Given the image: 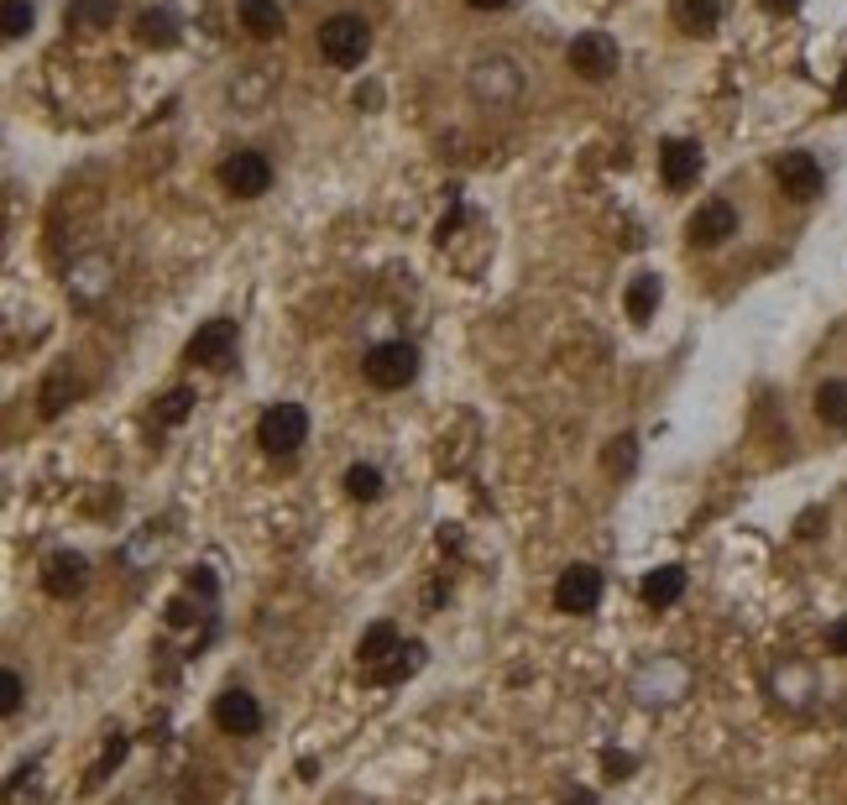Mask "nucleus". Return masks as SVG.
<instances>
[{"label": "nucleus", "mask_w": 847, "mask_h": 805, "mask_svg": "<svg viewBox=\"0 0 847 805\" xmlns=\"http://www.w3.org/2000/svg\"><path fill=\"white\" fill-rule=\"evenodd\" d=\"M0 22H5V37H26L32 32V0H5Z\"/></svg>", "instance_id": "obj_25"}, {"label": "nucleus", "mask_w": 847, "mask_h": 805, "mask_svg": "<svg viewBox=\"0 0 847 805\" xmlns=\"http://www.w3.org/2000/svg\"><path fill=\"white\" fill-rule=\"evenodd\" d=\"M220 184H225V194H235V199H257V194H267V184H272V163H267L262 152H252V147H241V152H231V158L220 163Z\"/></svg>", "instance_id": "obj_5"}, {"label": "nucleus", "mask_w": 847, "mask_h": 805, "mask_svg": "<svg viewBox=\"0 0 847 805\" xmlns=\"http://www.w3.org/2000/svg\"><path fill=\"white\" fill-rule=\"evenodd\" d=\"M685 236H691V246H722L728 236H738V210L728 199H706L701 210L685 220Z\"/></svg>", "instance_id": "obj_9"}, {"label": "nucleus", "mask_w": 847, "mask_h": 805, "mask_svg": "<svg viewBox=\"0 0 847 805\" xmlns=\"http://www.w3.org/2000/svg\"><path fill=\"white\" fill-rule=\"evenodd\" d=\"M398 649H403L398 628H393V622H372V628L361 633V643H356V660H361V669H367V680H376L387 664L398 660Z\"/></svg>", "instance_id": "obj_12"}, {"label": "nucleus", "mask_w": 847, "mask_h": 805, "mask_svg": "<svg viewBox=\"0 0 847 805\" xmlns=\"http://www.w3.org/2000/svg\"><path fill=\"white\" fill-rule=\"evenodd\" d=\"M471 5H476V11H502L508 0H471Z\"/></svg>", "instance_id": "obj_31"}, {"label": "nucleus", "mask_w": 847, "mask_h": 805, "mask_svg": "<svg viewBox=\"0 0 847 805\" xmlns=\"http://www.w3.org/2000/svg\"><path fill=\"white\" fill-rule=\"evenodd\" d=\"M634 460H638V440H634V434H617V440H612V451L602 455V466H607V471H617V476L634 471Z\"/></svg>", "instance_id": "obj_23"}, {"label": "nucleus", "mask_w": 847, "mask_h": 805, "mask_svg": "<svg viewBox=\"0 0 847 805\" xmlns=\"http://www.w3.org/2000/svg\"><path fill=\"white\" fill-rule=\"evenodd\" d=\"M826 649H832V654H847V617L826 628Z\"/></svg>", "instance_id": "obj_28"}, {"label": "nucleus", "mask_w": 847, "mask_h": 805, "mask_svg": "<svg viewBox=\"0 0 847 805\" xmlns=\"http://www.w3.org/2000/svg\"><path fill=\"white\" fill-rule=\"evenodd\" d=\"M346 492H351L356 502H376L382 498V471H376V466H351V471H346Z\"/></svg>", "instance_id": "obj_21"}, {"label": "nucleus", "mask_w": 847, "mask_h": 805, "mask_svg": "<svg viewBox=\"0 0 847 805\" xmlns=\"http://www.w3.org/2000/svg\"><path fill=\"white\" fill-rule=\"evenodd\" d=\"M670 11L691 37H711L717 22H722V0H670Z\"/></svg>", "instance_id": "obj_14"}, {"label": "nucleus", "mask_w": 847, "mask_h": 805, "mask_svg": "<svg viewBox=\"0 0 847 805\" xmlns=\"http://www.w3.org/2000/svg\"><path fill=\"white\" fill-rule=\"evenodd\" d=\"M367 48H372V26L361 22V16H351V11H340V16H329L320 26V52H325L335 69H356L367 58Z\"/></svg>", "instance_id": "obj_2"}, {"label": "nucleus", "mask_w": 847, "mask_h": 805, "mask_svg": "<svg viewBox=\"0 0 847 805\" xmlns=\"http://www.w3.org/2000/svg\"><path fill=\"white\" fill-rule=\"evenodd\" d=\"M775 178H779V189L790 194V199H816L822 184H826L822 163H816L811 152H785V158L775 163Z\"/></svg>", "instance_id": "obj_10"}, {"label": "nucleus", "mask_w": 847, "mask_h": 805, "mask_svg": "<svg viewBox=\"0 0 847 805\" xmlns=\"http://www.w3.org/2000/svg\"><path fill=\"white\" fill-rule=\"evenodd\" d=\"M764 11H775V16H790V11H800V0H764Z\"/></svg>", "instance_id": "obj_30"}, {"label": "nucleus", "mask_w": 847, "mask_h": 805, "mask_svg": "<svg viewBox=\"0 0 847 805\" xmlns=\"http://www.w3.org/2000/svg\"><path fill=\"white\" fill-rule=\"evenodd\" d=\"M570 69L581 73L587 84H602L617 73V43H612L607 32H581V37H570Z\"/></svg>", "instance_id": "obj_6"}, {"label": "nucleus", "mask_w": 847, "mask_h": 805, "mask_svg": "<svg viewBox=\"0 0 847 805\" xmlns=\"http://www.w3.org/2000/svg\"><path fill=\"white\" fill-rule=\"evenodd\" d=\"M361 372H367V382H372V387H382V393H398V387H408V382L419 377V351H414L408 340H382V346H372V351H367Z\"/></svg>", "instance_id": "obj_1"}, {"label": "nucleus", "mask_w": 847, "mask_h": 805, "mask_svg": "<svg viewBox=\"0 0 847 805\" xmlns=\"http://www.w3.org/2000/svg\"><path fill=\"white\" fill-rule=\"evenodd\" d=\"M685 596V570L681 565H659L649 581H643V602L649 607H675Z\"/></svg>", "instance_id": "obj_16"}, {"label": "nucleus", "mask_w": 847, "mask_h": 805, "mask_svg": "<svg viewBox=\"0 0 847 805\" xmlns=\"http://www.w3.org/2000/svg\"><path fill=\"white\" fill-rule=\"evenodd\" d=\"M69 16H73V26H111V16H116V0H73Z\"/></svg>", "instance_id": "obj_22"}, {"label": "nucleus", "mask_w": 847, "mask_h": 805, "mask_svg": "<svg viewBox=\"0 0 847 805\" xmlns=\"http://www.w3.org/2000/svg\"><path fill=\"white\" fill-rule=\"evenodd\" d=\"M214 727H220V733H231V737H252L262 727L257 696H252V690H241V686L220 690V696H214Z\"/></svg>", "instance_id": "obj_7"}, {"label": "nucleus", "mask_w": 847, "mask_h": 805, "mask_svg": "<svg viewBox=\"0 0 847 805\" xmlns=\"http://www.w3.org/2000/svg\"><path fill=\"white\" fill-rule=\"evenodd\" d=\"M231 355H235V319H210L188 340V361H199V366H231Z\"/></svg>", "instance_id": "obj_11"}, {"label": "nucleus", "mask_w": 847, "mask_h": 805, "mask_svg": "<svg viewBox=\"0 0 847 805\" xmlns=\"http://www.w3.org/2000/svg\"><path fill=\"white\" fill-rule=\"evenodd\" d=\"M837 105H847V69H843V90H837Z\"/></svg>", "instance_id": "obj_32"}, {"label": "nucleus", "mask_w": 847, "mask_h": 805, "mask_svg": "<svg viewBox=\"0 0 847 805\" xmlns=\"http://www.w3.org/2000/svg\"><path fill=\"white\" fill-rule=\"evenodd\" d=\"M137 37L147 43V48H173V43H178V26H173L167 11H147V16L137 22Z\"/></svg>", "instance_id": "obj_20"}, {"label": "nucleus", "mask_w": 847, "mask_h": 805, "mask_svg": "<svg viewBox=\"0 0 847 805\" xmlns=\"http://www.w3.org/2000/svg\"><path fill=\"white\" fill-rule=\"evenodd\" d=\"M555 607L565 617H591L602 607V570L596 565H570L555 581Z\"/></svg>", "instance_id": "obj_4"}, {"label": "nucleus", "mask_w": 847, "mask_h": 805, "mask_svg": "<svg viewBox=\"0 0 847 805\" xmlns=\"http://www.w3.org/2000/svg\"><path fill=\"white\" fill-rule=\"evenodd\" d=\"M73 393H79V382L69 377V366H58V372L43 382V419H58V413H63V402H69Z\"/></svg>", "instance_id": "obj_19"}, {"label": "nucleus", "mask_w": 847, "mask_h": 805, "mask_svg": "<svg viewBox=\"0 0 847 805\" xmlns=\"http://www.w3.org/2000/svg\"><path fill=\"white\" fill-rule=\"evenodd\" d=\"M304 440H309V413L299 402H272L257 419V445L267 455H299Z\"/></svg>", "instance_id": "obj_3"}, {"label": "nucleus", "mask_w": 847, "mask_h": 805, "mask_svg": "<svg viewBox=\"0 0 847 805\" xmlns=\"http://www.w3.org/2000/svg\"><path fill=\"white\" fill-rule=\"evenodd\" d=\"M84 581H90V560L84 555H73V549H58V555H47L43 560V592L53 602H69V596L84 592Z\"/></svg>", "instance_id": "obj_8"}, {"label": "nucleus", "mask_w": 847, "mask_h": 805, "mask_svg": "<svg viewBox=\"0 0 847 805\" xmlns=\"http://www.w3.org/2000/svg\"><path fill=\"white\" fill-rule=\"evenodd\" d=\"M120 758H126V737L116 733V743H111V748H105V758H100V763H94V769H90V790H94V784H100V780H105V774H111V769H116Z\"/></svg>", "instance_id": "obj_27"}, {"label": "nucleus", "mask_w": 847, "mask_h": 805, "mask_svg": "<svg viewBox=\"0 0 847 805\" xmlns=\"http://www.w3.org/2000/svg\"><path fill=\"white\" fill-rule=\"evenodd\" d=\"M0 690H5V696H0V711H5V716H16V711H22V675H16V669H5V675H0Z\"/></svg>", "instance_id": "obj_26"}, {"label": "nucleus", "mask_w": 847, "mask_h": 805, "mask_svg": "<svg viewBox=\"0 0 847 805\" xmlns=\"http://www.w3.org/2000/svg\"><path fill=\"white\" fill-rule=\"evenodd\" d=\"M188 413H194V393H188V387H173V393L158 402V419H163V424H184Z\"/></svg>", "instance_id": "obj_24"}, {"label": "nucleus", "mask_w": 847, "mask_h": 805, "mask_svg": "<svg viewBox=\"0 0 847 805\" xmlns=\"http://www.w3.org/2000/svg\"><path fill=\"white\" fill-rule=\"evenodd\" d=\"M623 304H628V319H634V325H649L654 308H659V278L654 272H638L634 283H628V299H623Z\"/></svg>", "instance_id": "obj_17"}, {"label": "nucleus", "mask_w": 847, "mask_h": 805, "mask_svg": "<svg viewBox=\"0 0 847 805\" xmlns=\"http://www.w3.org/2000/svg\"><path fill=\"white\" fill-rule=\"evenodd\" d=\"M816 419L832 429H847V382L843 377H832L816 387Z\"/></svg>", "instance_id": "obj_18"}, {"label": "nucleus", "mask_w": 847, "mask_h": 805, "mask_svg": "<svg viewBox=\"0 0 847 805\" xmlns=\"http://www.w3.org/2000/svg\"><path fill=\"white\" fill-rule=\"evenodd\" d=\"M241 26H246L257 43H272V37L282 32L278 0H241Z\"/></svg>", "instance_id": "obj_15"}, {"label": "nucleus", "mask_w": 847, "mask_h": 805, "mask_svg": "<svg viewBox=\"0 0 847 805\" xmlns=\"http://www.w3.org/2000/svg\"><path fill=\"white\" fill-rule=\"evenodd\" d=\"M602 763H607V774H628V769H634V758L628 754H607Z\"/></svg>", "instance_id": "obj_29"}, {"label": "nucleus", "mask_w": 847, "mask_h": 805, "mask_svg": "<svg viewBox=\"0 0 847 805\" xmlns=\"http://www.w3.org/2000/svg\"><path fill=\"white\" fill-rule=\"evenodd\" d=\"M659 178L670 184V189H691L696 178H701V147L696 142H664L659 147Z\"/></svg>", "instance_id": "obj_13"}]
</instances>
